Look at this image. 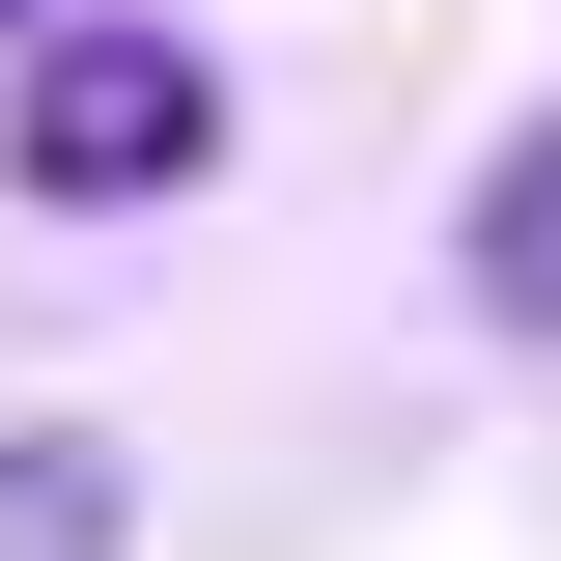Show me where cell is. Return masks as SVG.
<instances>
[{
  "label": "cell",
  "instance_id": "obj_1",
  "mask_svg": "<svg viewBox=\"0 0 561 561\" xmlns=\"http://www.w3.org/2000/svg\"><path fill=\"white\" fill-rule=\"evenodd\" d=\"M0 169H28L57 225L197 197V169H225V57L169 28V0H57V28H28V113H0Z\"/></svg>",
  "mask_w": 561,
  "mask_h": 561
},
{
  "label": "cell",
  "instance_id": "obj_3",
  "mask_svg": "<svg viewBox=\"0 0 561 561\" xmlns=\"http://www.w3.org/2000/svg\"><path fill=\"white\" fill-rule=\"evenodd\" d=\"M0 28H57V0H0Z\"/></svg>",
  "mask_w": 561,
  "mask_h": 561
},
{
  "label": "cell",
  "instance_id": "obj_2",
  "mask_svg": "<svg viewBox=\"0 0 561 561\" xmlns=\"http://www.w3.org/2000/svg\"><path fill=\"white\" fill-rule=\"evenodd\" d=\"M449 280H478V337H561V113L478 140V197H449Z\"/></svg>",
  "mask_w": 561,
  "mask_h": 561
}]
</instances>
